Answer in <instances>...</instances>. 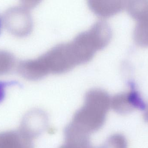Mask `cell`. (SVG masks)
I'll return each mask as SVG.
<instances>
[{
  "label": "cell",
  "mask_w": 148,
  "mask_h": 148,
  "mask_svg": "<svg viewBox=\"0 0 148 148\" xmlns=\"http://www.w3.org/2000/svg\"><path fill=\"white\" fill-rule=\"evenodd\" d=\"M110 103L101 93L88 95L84 106L75 114L69 126L82 134L88 136L99 130L104 124Z\"/></svg>",
  "instance_id": "cell-1"
},
{
  "label": "cell",
  "mask_w": 148,
  "mask_h": 148,
  "mask_svg": "<svg viewBox=\"0 0 148 148\" xmlns=\"http://www.w3.org/2000/svg\"><path fill=\"white\" fill-rule=\"evenodd\" d=\"M47 119L40 110H34L27 114L22 122L20 130L34 140L39 136L46 127Z\"/></svg>",
  "instance_id": "cell-2"
},
{
  "label": "cell",
  "mask_w": 148,
  "mask_h": 148,
  "mask_svg": "<svg viewBox=\"0 0 148 148\" xmlns=\"http://www.w3.org/2000/svg\"><path fill=\"white\" fill-rule=\"evenodd\" d=\"M33 140L20 129L0 134V148H34Z\"/></svg>",
  "instance_id": "cell-3"
},
{
  "label": "cell",
  "mask_w": 148,
  "mask_h": 148,
  "mask_svg": "<svg viewBox=\"0 0 148 148\" xmlns=\"http://www.w3.org/2000/svg\"><path fill=\"white\" fill-rule=\"evenodd\" d=\"M141 103V99L136 92H131L125 98L116 99L112 103V108L117 113L126 114L131 112Z\"/></svg>",
  "instance_id": "cell-4"
},
{
  "label": "cell",
  "mask_w": 148,
  "mask_h": 148,
  "mask_svg": "<svg viewBox=\"0 0 148 148\" xmlns=\"http://www.w3.org/2000/svg\"><path fill=\"white\" fill-rule=\"evenodd\" d=\"M97 148H127L125 138L120 134L112 136L100 147Z\"/></svg>",
  "instance_id": "cell-5"
},
{
  "label": "cell",
  "mask_w": 148,
  "mask_h": 148,
  "mask_svg": "<svg viewBox=\"0 0 148 148\" xmlns=\"http://www.w3.org/2000/svg\"><path fill=\"white\" fill-rule=\"evenodd\" d=\"M4 96V92H3V89L0 87V102L3 99Z\"/></svg>",
  "instance_id": "cell-6"
},
{
  "label": "cell",
  "mask_w": 148,
  "mask_h": 148,
  "mask_svg": "<svg viewBox=\"0 0 148 148\" xmlns=\"http://www.w3.org/2000/svg\"><path fill=\"white\" fill-rule=\"evenodd\" d=\"M145 119L148 122V109L145 114Z\"/></svg>",
  "instance_id": "cell-7"
}]
</instances>
